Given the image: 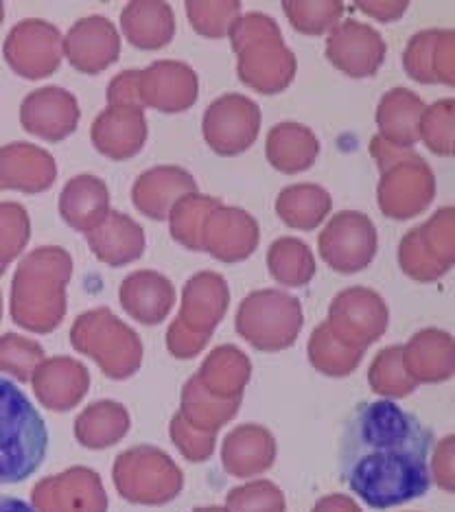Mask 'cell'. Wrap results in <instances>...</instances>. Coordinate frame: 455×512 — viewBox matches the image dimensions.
I'll use <instances>...</instances> for the list:
<instances>
[{
	"label": "cell",
	"mask_w": 455,
	"mask_h": 512,
	"mask_svg": "<svg viewBox=\"0 0 455 512\" xmlns=\"http://www.w3.org/2000/svg\"><path fill=\"white\" fill-rule=\"evenodd\" d=\"M0 512H38V510H35L31 504H27L25 499L0 495Z\"/></svg>",
	"instance_id": "cell-3"
},
{
	"label": "cell",
	"mask_w": 455,
	"mask_h": 512,
	"mask_svg": "<svg viewBox=\"0 0 455 512\" xmlns=\"http://www.w3.org/2000/svg\"><path fill=\"white\" fill-rule=\"evenodd\" d=\"M49 453V429L42 414L14 381L0 377V486L35 475Z\"/></svg>",
	"instance_id": "cell-2"
},
{
	"label": "cell",
	"mask_w": 455,
	"mask_h": 512,
	"mask_svg": "<svg viewBox=\"0 0 455 512\" xmlns=\"http://www.w3.org/2000/svg\"><path fill=\"white\" fill-rule=\"evenodd\" d=\"M434 432L394 401H364L340 436V480L370 508H394L427 495Z\"/></svg>",
	"instance_id": "cell-1"
}]
</instances>
